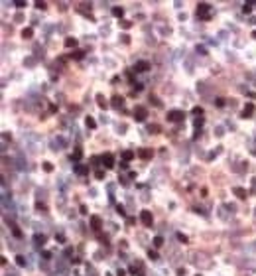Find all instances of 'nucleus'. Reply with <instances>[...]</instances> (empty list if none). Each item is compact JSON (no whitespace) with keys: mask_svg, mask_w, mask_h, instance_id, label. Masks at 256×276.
<instances>
[{"mask_svg":"<svg viewBox=\"0 0 256 276\" xmlns=\"http://www.w3.org/2000/svg\"><path fill=\"white\" fill-rule=\"evenodd\" d=\"M83 55H85V51L77 49V51H73V53H71V57H75V59H83Z\"/></svg>","mask_w":256,"mask_h":276,"instance_id":"nucleus-18","label":"nucleus"},{"mask_svg":"<svg viewBox=\"0 0 256 276\" xmlns=\"http://www.w3.org/2000/svg\"><path fill=\"white\" fill-rule=\"evenodd\" d=\"M91 225H93V229H99L101 227V219L99 217H91Z\"/></svg>","mask_w":256,"mask_h":276,"instance_id":"nucleus-17","label":"nucleus"},{"mask_svg":"<svg viewBox=\"0 0 256 276\" xmlns=\"http://www.w3.org/2000/svg\"><path fill=\"white\" fill-rule=\"evenodd\" d=\"M252 112H254V105H252V103H248L246 107H244V111H242V118H250Z\"/></svg>","mask_w":256,"mask_h":276,"instance_id":"nucleus-7","label":"nucleus"},{"mask_svg":"<svg viewBox=\"0 0 256 276\" xmlns=\"http://www.w3.org/2000/svg\"><path fill=\"white\" fill-rule=\"evenodd\" d=\"M185 118V112L183 111H170L167 112V120L170 122H179V120Z\"/></svg>","mask_w":256,"mask_h":276,"instance_id":"nucleus-1","label":"nucleus"},{"mask_svg":"<svg viewBox=\"0 0 256 276\" xmlns=\"http://www.w3.org/2000/svg\"><path fill=\"white\" fill-rule=\"evenodd\" d=\"M16 262H18V266H24V264H26L24 262V256H16Z\"/></svg>","mask_w":256,"mask_h":276,"instance_id":"nucleus-25","label":"nucleus"},{"mask_svg":"<svg viewBox=\"0 0 256 276\" xmlns=\"http://www.w3.org/2000/svg\"><path fill=\"white\" fill-rule=\"evenodd\" d=\"M234 193H236L240 199H244V197H246V191H244L242 187H234Z\"/></svg>","mask_w":256,"mask_h":276,"instance_id":"nucleus-15","label":"nucleus"},{"mask_svg":"<svg viewBox=\"0 0 256 276\" xmlns=\"http://www.w3.org/2000/svg\"><path fill=\"white\" fill-rule=\"evenodd\" d=\"M225 105V99H217V107H223Z\"/></svg>","mask_w":256,"mask_h":276,"instance_id":"nucleus-28","label":"nucleus"},{"mask_svg":"<svg viewBox=\"0 0 256 276\" xmlns=\"http://www.w3.org/2000/svg\"><path fill=\"white\" fill-rule=\"evenodd\" d=\"M32 36H34V30H32V28H24V30H22V38H26V40H30Z\"/></svg>","mask_w":256,"mask_h":276,"instance_id":"nucleus-12","label":"nucleus"},{"mask_svg":"<svg viewBox=\"0 0 256 276\" xmlns=\"http://www.w3.org/2000/svg\"><path fill=\"white\" fill-rule=\"evenodd\" d=\"M43 170H45V172H51V170H53V166H51L49 162H43Z\"/></svg>","mask_w":256,"mask_h":276,"instance_id":"nucleus-23","label":"nucleus"},{"mask_svg":"<svg viewBox=\"0 0 256 276\" xmlns=\"http://www.w3.org/2000/svg\"><path fill=\"white\" fill-rule=\"evenodd\" d=\"M154 245H156V247H162V245H164V239H162V237H156V239H154Z\"/></svg>","mask_w":256,"mask_h":276,"instance_id":"nucleus-21","label":"nucleus"},{"mask_svg":"<svg viewBox=\"0 0 256 276\" xmlns=\"http://www.w3.org/2000/svg\"><path fill=\"white\" fill-rule=\"evenodd\" d=\"M193 115H203V109L201 107H195L193 109Z\"/></svg>","mask_w":256,"mask_h":276,"instance_id":"nucleus-26","label":"nucleus"},{"mask_svg":"<svg viewBox=\"0 0 256 276\" xmlns=\"http://www.w3.org/2000/svg\"><path fill=\"white\" fill-rule=\"evenodd\" d=\"M150 69V63L148 61H138L134 65V71H148Z\"/></svg>","mask_w":256,"mask_h":276,"instance_id":"nucleus-6","label":"nucleus"},{"mask_svg":"<svg viewBox=\"0 0 256 276\" xmlns=\"http://www.w3.org/2000/svg\"><path fill=\"white\" fill-rule=\"evenodd\" d=\"M75 45H77L75 38H67V40H65V47H75Z\"/></svg>","mask_w":256,"mask_h":276,"instance_id":"nucleus-14","label":"nucleus"},{"mask_svg":"<svg viewBox=\"0 0 256 276\" xmlns=\"http://www.w3.org/2000/svg\"><path fill=\"white\" fill-rule=\"evenodd\" d=\"M146 115H148V112H146V109H144V107H136V109H134V118L138 120V122H142V120L146 118Z\"/></svg>","mask_w":256,"mask_h":276,"instance_id":"nucleus-4","label":"nucleus"},{"mask_svg":"<svg viewBox=\"0 0 256 276\" xmlns=\"http://www.w3.org/2000/svg\"><path fill=\"white\" fill-rule=\"evenodd\" d=\"M250 10H252V8H250V4H244V6H242V12H244V14H248Z\"/></svg>","mask_w":256,"mask_h":276,"instance_id":"nucleus-27","label":"nucleus"},{"mask_svg":"<svg viewBox=\"0 0 256 276\" xmlns=\"http://www.w3.org/2000/svg\"><path fill=\"white\" fill-rule=\"evenodd\" d=\"M85 122H87V126H89V128H95V126H97L95 118H91V116H87V120H85Z\"/></svg>","mask_w":256,"mask_h":276,"instance_id":"nucleus-19","label":"nucleus"},{"mask_svg":"<svg viewBox=\"0 0 256 276\" xmlns=\"http://www.w3.org/2000/svg\"><path fill=\"white\" fill-rule=\"evenodd\" d=\"M81 156H83L81 148H77V150H75V152L71 154V160H73V162H79V160H81Z\"/></svg>","mask_w":256,"mask_h":276,"instance_id":"nucleus-11","label":"nucleus"},{"mask_svg":"<svg viewBox=\"0 0 256 276\" xmlns=\"http://www.w3.org/2000/svg\"><path fill=\"white\" fill-rule=\"evenodd\" d=\"M36 8H45V2H36Z\"/></svg>","mask_w":256,"mask_h":276,"instance_id":"nucleus-29","label":"nucleus"},{"mask_svg":"<svg viewBox=\"0 0 256 276\" xmlns=\"http://www.w3.org/2000/svg\"><path fill=\"white\" fill-rule=\"evenodd\" d=\"M95 178H97V179H103V178H104V172H103V170H99V172L95 174Z\"/></svg>","mask_w":256,"mask_h":276,"instance_id":"nucleus-24","label":"nucleus"},{"mask_svg":"<svg viewBox=\"0 0 256 276\" xmlns=\"http://www.w3.org/2000/svg\"><path fill=\"white\" fill-rule=\"evenodd\" d=\"M140 221H142L144 225H146V227H152V213L144 209L142 213H140Z\"/></svg>","mask_w":256,"mask_h":276,"instance_id":"nucleus-3","label":"nucleus"},{"mask_svg":"<svg viewBox=\"0 0 256 276\" xmlns=\"http://www.w3.org/2000/svg\"><path fill=\"white\" fill-rule=\"evenodd\" d=\"M209 10H211V4H207V2H201V4L197 6V14L201 16V18H209V16H207Z\"/></svg>","mask_w":256,"mask_h":276,"instance_id":"nucleus-2","label":"nucleus"},{"mask_svg":"<svg viewBox=\"0 0 256 276\" xmlns=\"http://www.w3.org/2000/svg\"><path fill=\"white\" fill-rule=\"evenodd\" d=\"M122 156H124V162H130L132 158H134V152H132V150H126Z\"/></svg>","mask_w":256,"mask_h":276,"instance_id":"nucleus-16","label":"nucleus"},{"mask_svg":"<svg viewBox=\"0 0 256 276\" xmlns=\"http://www.w3.org/2000/svg\"><path fill=\"white\" fill-rule=\"evenodd\" d=\"M87 172H89V168H87V166H83V164H77L75 166V174H87Z\"/></svg>","mask_w":256,"mask_h":276,"instance_id":"nucleus-9","label":"nucleus"},{"mask_svg":"<svg viewBox=\"0 0 256 276\" xmlns=\"http://www.w3.org/2000/svg\"><path fill=\"white\" fill-rule=\"evenodd\" d=\"M113 14L116 16V18H120L122 14H124V10H122V8H113Z\"/></svg>","mask_w":256,"mask_h":276,"instance_id":"nucleus-20","label":"nucleus"},{"mask_svg":"<svg viewBox=\"0 0 256 276\" xmlns=\"http://www.w3.org/2000/svg\"><path fill=\"white\" fill-rule=\"evenodd\" d=\"M113 105H114L116 109H120L122 105H124V99H122V97H114V99H113Z\"/></svg>","mask_w":256,"mask_h":276,"instance_id":"nucleus-13","label":"nucleus"},{"mask_svg":"<svg viewBox=\"0 0 256 276\" xmlns=\"http://www.w3.org/2000/svg\"><path fill=\"white\" fill-rule=\"evenodd\" d=\"M252 38H256V30H254V32H252Z\"/></svg>","mask_w":256,"mask_h":276,"instance_id":"nucleus-30","label":"nucleus"},{"mask_svg":"<svg viewBox=\"0 0 256 276\" xmlns=\"http://www.w3.org/2000/svg\"><path fill=\"white\" fill-rule=\"evenodd\" d=\"M152 154H154V152H152V150H146V148L138 150V156H140V158H144V160H148V158H152Z\"/></svg>","mask_w":256,"mask_h":276,"instance_id":"nucleus-8","label":"nucleus"},{"mask_svg":"<svg viewBox=\"0 0 256 276\" xmlns=\"http://www.w3.org/2000/svg\"><path fill=\"white\" fill-rule=\"evenodd\" d=\"M120 26L124 28V30H128V28L132 26V22H128V20H122V22H120Z\"/></svg>","mask_w":256,"mask_h":276,"instance_id":"nucleus-22","label":"nucleus"},{"mask_svg":"<svg viewBox=\"0 0 256 276\" xmlns=\"http://www.w3.org/2000/svg\"><path fill=\"white\" fill-rule=\"evenodd\" d=\"M101 162H103L104 168H113V166H114V156H113V154H104V156L101 158Z\"/></svg>","mask_w":256,"mask_h":276,"instance_id":"nucleus-5","label":"nucleus"},{"mask_svg":"<svg viewBox=\"0 0 256 276\" xmlns=\"http://www.w3.org/2000/svg\"><path fill=\"white\" fill-rule=\"evenodd\" d=\"M97 103H99V107H101V109H107V107H108L107 99H104L103 95H97Z\"/></svg>","mask_w":256,"mask_h":276,"instance_id":"nucleus-10","label":"nucleus"}]
</instances>
